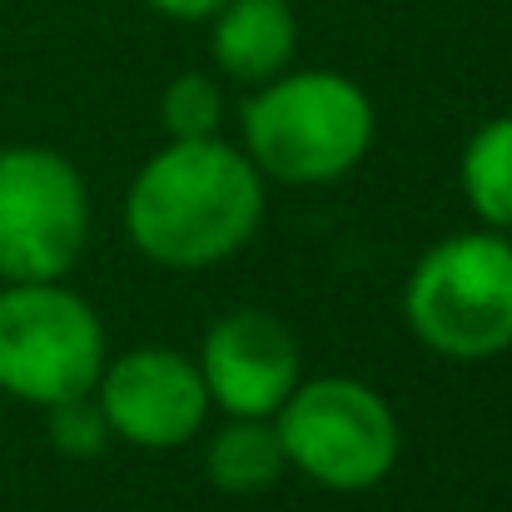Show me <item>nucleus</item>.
<instances>
[{
	"instance_id": "nucleus-8",
	"label": "nucleus",
	"mask_w": 512,
	"mask_h": 512,
	"mask_svg": "<svg viewBox=\"0 0 512 512\" xmlns=\"http://www.w3.org/2000/svg\"><path fill=\"white\" fill-rule=\"evenodd\" d=\"M199 378L209 403L229 408L234 418H269L299 388V343L274 314H229L204 339Z\"/></svg>"
},
{
	"instance_id": "nucleus-10",
	"label": "nucleus",
	"mask_w": 512,
	"mask_h": 512,
	"mask_svg": "<svg viewBox=\"0 0 512 512\" xmlns=\"http://www.w3.org/2000/svg\"><path fill=\"white\" fill-rule=\"evenodd\" d=\"M289 468L279 428L264 418H234L214 433L204 473L219 493H259L269 483H279V473Z\"/></svg>"
},
{
	"instance_id": "nucleus-13",
	"label": "nucleus",
	"mask_w": 512,
	"mask_h": 512,
	"mask_svg": "<svg viewBox=\"0 0 512 512\" xmlns=\"http://www.w3.org/2000/svg\"><path fill=\"white\" fill-rule=\"evenodd\" d=\"M45 428H50L55 453H65V458H95L105 448V433H110V423H105L100 403H90V393L50 403V423Z\"/></svg>"
},
{
	"instance_id": "nucleus-2",
	"label": "nucleus",
	"mask_w": 512,
	"mask_h": 512,
	"mask_svg": "<svg viewBox=\"0 0 512 512\" xmlns=\"http://www.w3.org/2000/svg\"><path fill=\"white\" fill-rule=\"evenodd\" d=\"M244 145L254 170L284 184H329L348 174L373 145L368 95L329 70L274 75L244 105Z\"/></svg>"
},
{
	"instance_id": "nucleus-11",
	"label": "nucleus",
	"mask_w": 512,
	"mask_h": 512,
	"mask_svg": "<svg viewBox=\"0 0 512 512\" xmlns=\"http://www.w3.org/2000/svg\"><path fill=\"white\" fill-rule=\"evenodd\" d=\"M463 194L493 229H512V115L488 120L463 155Z\"/></svg>"
},
{
	"instance_id": "nucleus-4",
	"label": "nucleus",
	"mask_w": 512,
	"mask_h": 512,
	"mask_svg": "<svg viewBox=\"0 0 512 512\" xmlns=\"http://www.w3.org/2000/svg\"><path fill=\"white\" fill-rule=\"evenodd\" d=\"M100 373L105 324L80 294L55 279L0 289V393L50 408L90 393Z\"/></svg>"
},
{
	"instance_id": "nucleus-5",
	"label": "nucleus",
	"mask_w": 512,
	"mask_h": 512,
	"mask_svg": "<svg viewBox=\"0 0 512 512\" xmlns=\"http://www.w3.org/2000/svg\"><path fill=\"white\" fill-rule=\"evenodd\" d=\"M279 443L289 468H304L314 483L363 493L383 483L398 463L393 408L353 378H314L279 403Z\"/></svg>"
},
{
	"instance_id": "nucleus-12",
	"label": "nucleus",
	"mask_w": 512,
	"mask_h": 512,
	"mask_svg": "<svg viewBox=\"0 0 512 512\" xmlns=\"http://www.w3.org/2000/svg\"><path fill=\"white\" fill-rule=\"evenodd\" d=\"M160 115H165V130L174 140H209V135H219L224 95L204 75H179L160 100Z\"/></svg>"
},
{
	"instance_id": "nucleus-7",
	"label": "nucleus",
	"mask_w": 512,
	"mask_h": 512,
	"mask_svg": "<svg viewBox=\"0 0 512 512\" xmlns=\"http://www.w3.org/2000/svg\"><path fill=\"white\" fill-rule=\"evenodd\" d=\"M100 413L110 433L140 448H179L199 433L209 413V388L199 368L170 348H135L110 363L100 383Z\"/></svg>"
},
{
	"instance_id": "nucleus-14",
	"label": "nucleus",
	"mask_w": 512,
	"mask_h": 512,
	"mask_svg": "<svg viewBox=\"0 0 512 512\" xmlns=\"http://www.w3.org/2000/svg\"><path fill=\"white\" fill-rule=\"evenodd\" d=\"M160 15H170V20H209L224 0H150Z\"/></svg>"
},
{
	"instance_id": "nucleus-9",
	"label": "nucleus",
	"mask_w": 512,
	"mask_h": 512,
	"mask_svg": "<svg viewBox=\"0 0 512 512\" xmlns=\"http://www.w3.org/2000/svg\"><path fill=\"white\" fill-rule=\"evenodd\" d=\"M214 60L234 80H274L299 50V20L289 0H224L209 35Z\"/></svg>"
},
{
	"instance_id": "nucleus-1",
	"label": "nucleus",
	"mask_w": 512,
	"mask_h": 512,
	"mask_svg": "<svg viewBox=\"0 0 512 512\" xmlns=\"http://www.w3.org/2000/svg\"><path fill=\"white\" fill-rule=\"evenodd\" d=\"M264 219V184L249 155L209 140H174L135 174L125 229L165 269H209L244 249Z\"/></svg>"
},
{
	"instance_id": "nucleus-3",
	"label": "nucleus",
	"mask_w": 512,
	"mask_h": 512,
	"mask_svg": "<svg viewBox=\"0 0 512 512\" xmlns=\"http://www.w3.org/2000/svg\"><path fill=\"white\" fill-rule=\"evenodd\" d=\"M408 329L443 358H498L512 348V244L458 234L428 249L403 294Z\"/></svg>"
},
{
	"instance_id": "nucleus-6",
	"label": "nucleus",
	"mask_w": 512,
	"mask_h": 512,
	"mask_svg": "<svg viewBox=\"0 0 512 512\" xmlns=\"http://www.w3.org/2000/svg\"><path fill=\"white\" fill-rule=\"evenodd\" d=\"M90 194L80 170L40 145L0 150V279L45 284L85 249Z\"/></svg>"
}]
</instances>
